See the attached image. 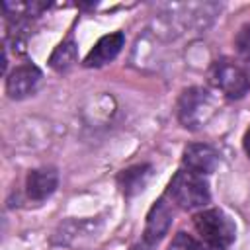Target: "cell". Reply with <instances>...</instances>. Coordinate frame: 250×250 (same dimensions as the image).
<instances>
[{
  "label": "cell",
  "instance_id": "obj_4",
  "mask_svg": "<svg viewBox=\"0 0 250 250\" xmlns=\"http://www.w3.org/2000/svg\"><path fill=\"white\" fill-rule=\"evenodd\" d=\"M211 84L221 90L227 98H242L250 90V76L238 64L229 61H217L209 70Z\"/></svg>",
  "mask_w": 250,
  "mask_h": 250
},
{
  "label": "cell",
  "instance_id": "obj_1",
  "mask_svg": "<svg viewBox=\"0 0 250 250\" xmlns=\"http://www.w3.org/2000/svg\"><path fill=\"white\" fill-rule=\"evenodd\" d=\"M193 225L209 246H215L221 250L230 246L236 238V225L232 217L217 207L199 211L193 217Z\"/></svg>",
  "mask_w": 250,
  "mask_h": 250
},
{
  "label": "cell",
  "instance_id": "obj_11",
  "mask_svg": "<svg viewBox=\"0 0 250 250\" xmlns=\"http://www.w3.org/2000/svg\"><path fill=\"white\" fill-rule=\"evenodd\" d=\"M76 53H78V49H76L74 39H72V37H66V39H62V41L55 47V51L51 53V57H49V66H51L53 70H57V72H66V70L76 62Z\"/></svg>",
  "mask_w": 250,
  "mask_h": 250
},
{
  "label": "cell",
  "instance_id": "obj_5",
  "mask_svg": "<svg viewBox=\"0 0 250 250\" xmlns=\"http://www.w3.org/2000/svg\"><path fill=\"white\" fill-rule=\"evenodd\" d=\"M39 80H41V70L35 64H31V62L20 64L6 78V94L12 100L27 98L29 94L35 92Z\"/></svg>",
  "mask_w": 250,
  "mask_h": 250
},
{
  "label": "cell",
  "instance_id": "obj_8",
  "mask_svg": "<svg viewBox=\"0 0 250 250\" xmlns=\"http://www.w3.org/2000/svg\"><path fill=\"white\" fill-rule=\"evenodd\" d=\"M172 225V207L166 203L164 197L156 199L146 215L145 223V242L146 244H156L170 229Z\"/></svg>",
  "mask_w": 250,
  "mask_h": 250
},
{
  "label": "cell",
  "instance_id": "obj_6",
  "mask_svg": "<svg viewBox=\"0 0 250 250\" xmlns=\"http://www.w3.org/2000/svg\"><path fill=\"white\" fill-rule=\"evenodd\" d=\"M182 162L189 172L199 174V176H207V174H213L215 168L219 166V152L211 145L193 143V145H188L184 148Z\"/></svg>",
  "mask_w": 250,
  "mask_h": 250
},
{
  "label": "cell",
  "instance_id": "obj_14",
  "mask_svg": "<svg viewBox=\"0 0 250 250\" xmlns=\"http://www.w3.org/2000/svg\"><path fill=\"white\" fill-rule=\"evenodd\" d=\"M242 148H244L246 156L250 158V127L246 129V133H244V137H242Z\"/></svg>",
  "mask_w": 250,
  "mask_h": 250
},
{
  "label": "cell",
  "instance_id": "obj_2",
  "mask_svg": "<svg viewBox=\"0 0 250 250\" xmlns=\"http://www.w3.org/2000/svg\"><path fill=\"white\" fill-rule=\"evenodd\" d=\"M168 195L182 209H199L205 207L211 199L209 186L203 176L193 174L189 170H180L168 184Z\"/></svg>",
  "mask_w": 250,
  "mask_h": 250
},
{
  "label": "cell",
  "instance_id": "obj_3",
  "mask_svg": "<svg viewBox=\"0 0 250 250\" xmlns=\"http://www.w3.org/2000/svg\"><path fill=\"white\" fill-rule=\"evenodd\" d=\"M215 113L213 96L199 86H191L182 92L178 100V119L186 129L203 127Z\"/></svg>",
  "mask_w": 250,
  "mask_h": 250
},
{
  "label": "cell",
  "instance_id": "obj_12",
  "mask_svg": "<svg viewBox=\"0 0 250 250\" xmlns=\"http://www.w3.org/2000/svg\"><path fill=\"white\" fill-rule=\"evenodd\" d=\"M166 250H201V244H199L195 238H191L189 234L178 232V234L170 240V244H168Z\"/></svg>",
  "mask_w": 250,
  "mask_h": 250
},
{
  "label": "cell",
  "instance_id": "obj_9",
  "mask_svg": "<svg viewBox=\"0 0 250 250\" xmlns=\"http://www.w3.org/2000/svg\"><path fill=\"white\" fill-rule=\"evenodd\" d=\"M59 186V174L55 168H35L27 172L25 178V193L29 199L33 201H43L49 195H53V191Z\"/></svg>",
  "mask_w": 250,
  "mask_h": 250
},
{
  "label": "cell",
  "instance_id": "obj_7",
  "mask_svg": "<svg viewBox=\"0 0 250 250\" xmlns=\"http://www.w3.org/2000/svg\"><path fill=\"white\" fill-rule=\"evenodd\" d=\"M125 45V35L121 31H113V33H107L104 37H100L96 41V45L90 49V53L84 57V66L88 68H98V66H104L107 64L109 61H113L121 47Z\"/></svg>",
  "mask_w": 250,
  "mask_h": 250
},
{
  "label": "cell",
  "instance_id": "obj_13",
  "mask_svg": "<svg viewBox=\"0 0 250 250\" xmlns=\"http://www.w3.org/2000/svg\"><path fill=\"white\" fill-rule=\"evenodd\" d=\"M234 47H236V53L246 61L250 62V25L242 27L236 37H234Z\"/></svg>",
  "mask_w": 250,
  "mask_h": 250
},
{
  "label": "cell",
  "instance_id": "obj_10",
  "mask_svg": "<svg viewBox=\"0 0 250 250\" xmlns=\"http://www.w3.org/2000/svg\"><path fill=\"white\" fill-rule=\"evenodd\" d=\"M150 178H152V166L150 164H135V166H129V168L119 172L117 186L123 191V195L131 197V195H137L139 191H143Z\"/></svg>",
  "mask_w": 250,
  "mask_h": 250
}]
</instances>
